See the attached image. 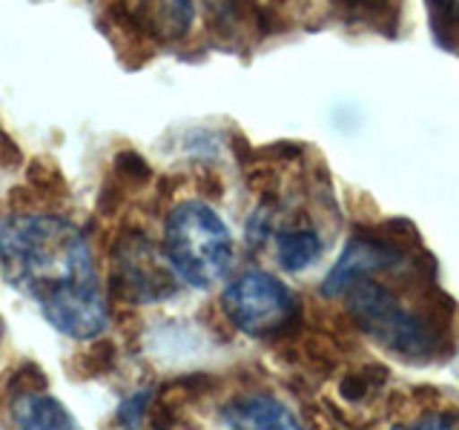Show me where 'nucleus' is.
Masks as SVG:
<instances>
[{"mask_svg":"<svg viewBox=\"0 0 459 430\" xmlns=\"http://www.w3.org/2000/svg\"><path fill=\"white\" fill-rule=\"evenodd\" d=\"M164 255L181 281L212 287L233 267V236L204 201H181L167 215Z\"/></svg>","mask_w":459,"mask_h":430,"instance_id":"nucleus-3","label":"nucleus"},{"mask_svg":"<svg viewBox=\"0 0 459 430\" xmlns=\"http://www.w3.org/2000/svg\"><path fill=\"white\" fill-rule=\"evenodd\" d=\"M0 272L32 298L57 333L90 341L109 324L90 241L52 212H12L0 221Z\"/></svg>","mask_w":459,"mask_h":430,"instance_id":"nucleus-1","label":"nucleus"},{"mask_svg":"<svg viewBox=\"0 0 459 430\" xmlns=\"http://www.w3.org/2000/svg\"><path fill=\"white\" fill-rule=\"evenodd\" d=\"M428 23L442 49H459V0H425Z\"/></svg>","mask_w":459,"mask_h":430,"instance_id":"nucleus-13","label":"nucleus"},{"mask_svg":"<svg viewBox=\"0 0 459 430\" xmlns=\"http://www.w3.org/2000/svg\"><path fill=\"white\" fill-rule=\"evenodd\" d=\"M279 262L284 270L299 272L310 264L319 262V255L325 250V244L313 227H290L279 233Z\"/></svg>","mask_w":459,"mask_h":430,"instance_id":"nucleus-11","label":"nucleus"},{"mask_svg":"<svg viewBox=\"0 0 459 430\" xmlns=\"http://www.w3.org/2000/svg\"><path fill=\"white\" fill-rule=\"evenodd\" d=\"M230 430H301L293 410L270 396H241L224 408Z\"/></svg>","mask_w":459,"mask_h":430,"instance_id":"nucleus-7","label":"nucleus"},{"mask_svg":"<svg viewBox=\"0 0 459 430\" xmlns=\"http://www.w3.org/2000/svg\"><path fill=\"white\" fill-rule=\"evenodd\" d=\"M198 190L204 193V195H212V198H219V195L224 193V184H221V178H219V176H215V172L204 169V172H201Z\"/></svg>","mask_w":459,"mask_h":430,"instance_id":"nucleus-19","label":"nucleus"},{"mask_svg":"<svg viewBox=\"0 0 459 430\" xmlns=\"http://www.w3.org/2000/svg\"><path fill=\"white\" fill-rule=\"evenodd\" d=\"M133 12L152 38H181L193 26L195 0H138Z\"/></svg>","mask_w":459,"mask_h":430,"instance_id":"nucleus-9","label":"nucleus"},{"mask_svg":"<svg viewBox=\"0 0 459 430\" xmlns=\"http://www.w3.org/2000/svg\"><path fill=\"white\" fill-rule=\"evenodd\" d=\"M221 313L236 330L255 339L287 336L299 324L296 296L264 270L241 272L221 293Z\"/></svg>","mask_w":459,"mask_h":430,"instance_id":"nucleus-4","label":"nucleus"},{"mask_svg":"<svg viewBox=\"0 0 459 430\" xmlns=\"http://www.w3.org/2000/svg\"><path fill=\"white\" fill-rule=\"evenodd\" d=\"M176 270L141 229L126 227L112 244V293L133 305H155L176 296Z\"/></svg>","mask_w":459,"mask_h":430,"instance_id":"nucleus-5","label":"nucleus"},{"mask_svg":"<svg viewBox=\"0 0 459 430\" xmlns=\"http://www.w3.org/2000/svg\"><path fill=\"white\" fill-rule=\"evenodd\" d=\"M405 267H411V250L399 236H385L379 227L356 229L339 262L327 272L322 293L336 298L348 293L356 281L370 279L373 272H402Z\"/></svg>","mask_w":459,"mask_h":430,"instance_id":"nucleus-6","label":"nucleus"},{"mask_svg":"<svg viewBox=\"0 0 459 430\" xmlns=\"http://www.w3.org/2000/svg\"><path fill=\"white\" fill-rule=\"evenodd\" d=\"M333 9L348 23L373 32H394L399 23V0H333Z\"/></svg>","mask_w":459,"mask_h":430,"instance_id":"nucleus-10","label":"nucleus"},{"mask_svg":"<svg viewBox=\"0 0 459 430\" xmlns=\"http://www.w3.org/2000/svg\"><path fill=\"white\" fill-rule=\"evenodd\" d=\"M385 379H387V370L382 365H365V367L348 373V376L339 382V393L348 401H365L379 391Z\"/></svg>","mask_w":459,"mask_h":430,"instance_id":"nucleus-15","label":"nucleus"},{"mask_svg":"<svg viewBox=\"0 0 459 430\" xmlns=\"http://www.w3.org/2000/svg\"><path fill=\"white\" fill-rule=\"evenodd\" d=\"M14 425L18 430H83L66 405L52 393L21 396L12 401Z\"/></svg>","mask_w":459,"mask_h":430,"instance_id":"nucleus-8","label":"nucleus"},{"mask_svg":"<svg viewBox=\"0 0 459 430\" xmlns=\"http://www.w3.org/2000/svg\"><path fill=\"white\" fill-rule=\"evenodd\" d=\"M26 186L38 195V201H55V198L64 201L66 193H69L64 172L57 169L55 164H49L47 158H35V161H29Z\"/></svg>","mask_w":459,"mask_h":430,"instance_id":"nucleus-14","label":"nucleus"},{"mask_svg":"<svg viewBox=\"0 0 459 430\" xmlns=\"http://www.w3.org/2000/svg\"><path fill=\"white\" fill-rule=\"evenodd\" d=\"M118 356H121V350L112 339L95 336V339H90V344H86L83 350L72 356L69 367L75 370L78 379H104L115 370V365H118Z\"/></svg>","mask_w":459,"mask_h":430,"instance_id":"nucleus-12","label":"nucleus"},{"mask_svg":"<svg viewBox=\"0 0 459 430\" xmlns=\"http://www.w3.org/2000/svg\"><path fill=\"white\" fill-rule=\"evenodd\" d=\"M387 430H459V410H437L425 413L413 425H394Z\"/></svg>","mask_w":459,"mask_h":430,"instance_id":"nucleus-18","label":"nucleus"},{"mask_svg":"<svg viewBox=\"0 0 459 430\" xmlns=\"http://www.w3.org/2000/svg\"><path fill=\"white\" fill-rule=\"evenodd\" d=\"M47 387H49V379H47V373H43L35 362H23L18 365L12 373H9V379H6V391L14 399H21V396H38V393H47Z\"/></svg>","mask_w":459,"mask_h":430,"instance_id":"nucleus-17","label":"nucleus"},{"mask_svg":"<svg viewBox=\"0 0 459 430\" xmlns=\"http://www.w3.org/2000/svg\"><path fill=\"white\" fill-rule=\"evenodd\" d=\"M115 178H118L126 190H135V186H143L152 181V167L143 155H138L135 150H121L115 155Z\"/></svg>","mask_w":459,"mask_h":430,"instance_id":"nucleus-16","label":"nucleus"},{"mask_svg":"<svg viewBox=\"0 0 459 430\" xmlns=\"http://www.w3.org/2000/svg\"><path fill=\"white\" fill-rule=\"evenodd\" d=\"M344 296H348V315L353 327L394 356L420 365L448 350L439 315L408 307L387 284L362 279Z\"/></svg>","mask_w":459,"mask_h":430,"instance_id":"nucleus-2","label":"nucleus"}]
</instances>
